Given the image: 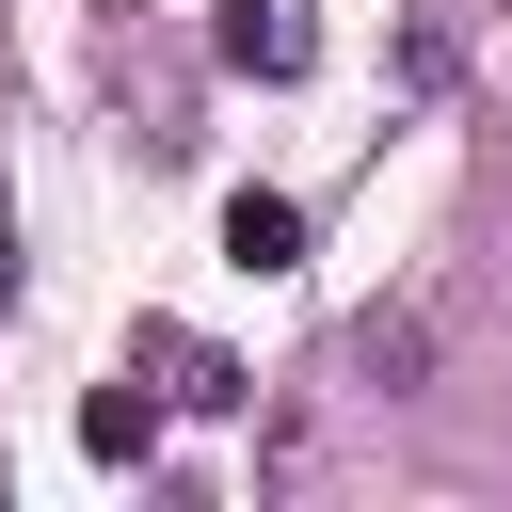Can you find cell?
<instances>
[{"label": "cell", "mask_w": 512, "mask_h": 512, "mask_svg": "<svg viewBox=\"0 0 512 512\" xmlns=\"http://www.w3.org/2000/svg\"><path fill=\"white\" fill-rule=\"evenodd\" d=\"M128 368L160 384V416H240V400H256V368H240L224 336H192V320H128Z\"/></svg>", "instance_id": "cell-1"}, {"label": "cell", "mask_w": 512, "mask_h": 512, "mask_svg": "<svg viewBox=\"0 0 512 512\" xmlns=\"http://www.w3.org/2000/svg\"><path fill=\"white\" fill-rule=\"evenodd\" d=\"M208 48H224L240 80H304V64H320V16H304V0H224Z\"/></svg>", "instance_id": "cell-2"}, {"label": "cell", "mask_w": 512, "mask_h": 512, "mask_svg": "<svg viewBox=\"0 0 512 512\" xmlns=\"http://www.w3.org/2000/svg\"><path fill=\"white\" fill-rule=\"evenodd\" d=\"M80 448H96V464H160V384H144V368H112V384L80 400Z\"/></svg>", "instance_id": "cell-3"}, {"label": "cell", "mask_w": 512, "mask_h": 512, "mask_svg": "<svg viewBox=\"0 0 512 512\" xmlns=\"http://www.w3.org/2000/svg\"><path fill=\"white\" fill-rule=\"evenodd\" d=\"M352 368H368L384 400H400V384H432V304H368V320H352Z\"/></svg>", "instance_id": "cell-4"}, {"label": "cell", "mask_w": 512, "mask_h": 512, "mask_svg": "<svg viewBox=\"0 0 512 512\" xmlns=\"http://www.w3.org/2000/svg\"><path fill=\"white\" fill-rule=\"evenodd\" d=\"M224 256L240 272H304V208L288 192H224Z\"/></svg>", "instance_id": "cell-5"}, {"label": "cell", "mask_w": 512, "mask_h": 512, "mask_svg": "<svg viewBox=\"0 0 512 512\" xmlns=\"http://www.w3.org/2000/svg\"><path fill=\"white\" fill-rule=\"evenodd\" d=\"M0 304H16V224H0Z\"/></svg>", "instance_id": "cell-6"}]
</instances>
